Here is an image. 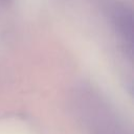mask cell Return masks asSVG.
Returning <instances> with one entry per match:
<instances>
[{
	"label": "cell",
	"instance_id": "obj_1",
	"mask_svg": "<svg viewBox=\"0 0 134 134\" xmlns=\"http://www.w3.org/2000/svg\"><path fill=\"white\" fill-rule=\"evenodd\" d=\"M75 97L76 114L89 134H128L118 115L93 90H81Z\"/></svg>",
	"mask_w": 134,
	"mask_h": 134
},
{
	"label": "cell",
	"instance_id": "obj_2",
	"mask_svg": "<svg viewBox=\"0 0 134 134\" xmlns=\"http://www.w3.org/2000/svg\"><path fill=\"white\" fill-rule=\"evenodd\" d=\"M108 15L116 32L129 48L132 46V12L125 3L117 0L107 1Z\"/></svg>",
	"mask_w": 134,
	"mask_h": 134
}]
</instances>
